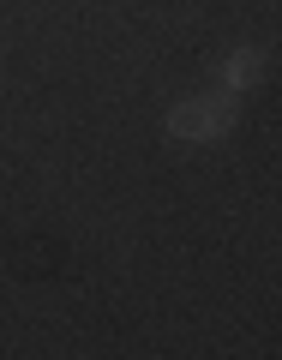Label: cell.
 Returning a JSON list of instances; mask_svg holds the SVG:
<instances>
[{
    "label": "cell",
    "mask_w": 282,
    "mask_h": 360,
    "mask_svg": "<svg viewBox=\"0 0 282 360\" xmlns=\"http://www.w3.org/2000/svg\"><path fill=\"white\" fill-rule=\"evenodd\" d=\"M229 127H234V96L229 90L222 96H193V103H180L168 115V132L174 139H222Z\"/></svg>",
    "instance_id": "6da1fadb"
},
{
    "label": "cell",
    "mask_w": 282,
    "mask_h": 360,
    "mask_svg": "<svg viewBox=\"0 0 282 360\" xmlns=\"http://www.w3.org/2000/svg\"><path fill=\"white\" fill-rule=\"evenodd\" d=\"M258 72H264V54H258V49H241V54H229V66H222V90L234 96V90H246Z\"/></svg>",
    "instance_id": "7a4b0ae2"
}]
</instances>
